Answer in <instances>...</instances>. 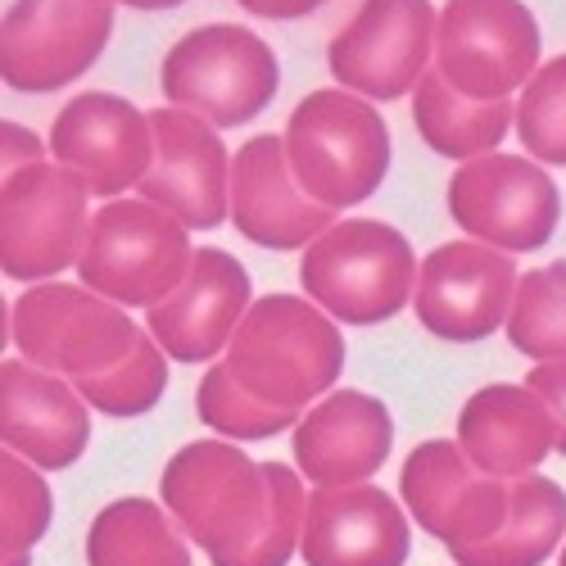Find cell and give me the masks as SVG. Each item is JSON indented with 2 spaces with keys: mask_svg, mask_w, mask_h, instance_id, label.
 <instances>
[{
  "mask_svg": "<svg viewBox=\"0 0 566 566\" xmlns=\"http://www.w3.org/2000/svg\"><path fill=\"white\" fill-rule=\"evenodd\" d=\"M159 499L213 566H286L304 539L308 490L300 485V467L254 462L227 440L177 449Z\"/></svg>",
  "mask_w": 566,
  "mask_h": 566,
  "instance_id": "obj_1",
  "label": "cell"
},
{
  "mask_svg": "<svg viewBox=\"0 0 566 566\" xmlns=\"http://www.w3.org/2000/svg\"><path fill=\"white\" fill-rule=\"evenodd\" d=\"M250 313V272L227 250H196V263L186 272L172 300L150 308V336L177 363H209L218 358L241 317Z\"/></svg>",
  "mask_w": 566,
  "mask_h": 566,
  "instance_id": "obj_21",
  "label": "cell"
},
{
  "mask_svg": "<svg viewBox=\"0 0 566 566\" xmlns=\"http://www.w3.org/2000/svg\"><path fill=\"white\" fill-rule=\"evenodd\" d=\"M417 272L421 263L408 245V235L376 218L332 222L304 250L300 263L304 295L322 313L354 326L390 322L395 313H403L408 300L417 295Z\"/></svg>",
  "mask_w": 566,
  "mask_h": 566,
  "instance_id": "obj_4",
  "label": "cell"
},
{
  "mask_svg": "<svg viewBox=\"0 0 566 566\" xmlns=\"http://www.w3.org/2000/svg\"><path fill=\"white\" fill-rule=\"evenodd\" d=\"M164 386H168V354L155 336H140V345L109 371V376H96V381H82L77 395L105 412V417H140L150 412L159 399H164Z\"/></svg>",
  "mask_w": 566,
  "mask_h": 566,
  "instance_id": "obj_28",
  "label": "cell"
},
{
  "mask_svg": "<svg viewBox=\"0 0 566 566\" xmlns=\"http://www.w3.org/2000/svg\"><path fill=\"white\" fill-rule=\"evenodd\" d=\"M41 159H45V146H41L36 132H28L23 123H0V164H6V177L23 172Z\"/></svg>",
  "mask_w": 566,
  "mask_h": 566,
  "instance_id": "obj_32",
  "label": "cell"
},
{
  "mask_svg": "<svg viewBox=\"0 0 566 566\" xmlns=\"http://www.w3.org/2000/svg\"><path fill=\"white\" fill-rule=\"evenodd\" d=\"M539 69V23L522 0H444L436 73L467 101H512Z\"/></svg>",
  "mask_w": 566,
  "mask_h": 566,
  "instance_id": "obj_9",
  "label": "cell"
},
{
  "mask_svg": "<svg viewBox=\"0 0 566 566\" xmlns=\"http://www.w3.org/2000/svg\"><path fill=\"white\" fill-rule=\"evenodd\" d=\"M458 444L485 476L516 481L557 453V427L548 403L522 386H485L462 403Z\"/></svg>",
  "mask_w": 566,
  "mask_h": 566,
  "instance_id": "obj_22",
  "label": "cell"
},
{
  "mask_svg": "<svg viewBox=\"0 0 566 566\" xmlns=\"http://www.w3.org/2000/svg\"><path fill=\"white\" fill-rule=\"evenodd\" d=\"M449 218L490 250L531 254L553 241L562 222L557 181L516 155H481L467 159L449 177Z\"/></svg>",
  "mask_w": 566,
  "mask_h": 566,
  "instance_id": "obj_11",
  "label": "cell"
},
{
  "mask_svg": "<svg viewBox=\"0 0 566 566\" xmlns=\"http://www.w3.org/2000/svg\"><path fill=\"white\" fill-rule=\"evenodd\" d=\"M155 164L136 186L140 200L172 213L186 231H209L231 213V159L209 118L191 109H155Z\"/></svg>",
  "mask_w": 566,
  "mask_h": 566,
  "instance_id": "obj_16",
  "label": "cell"
},
{
  "mask_svg": "<svg viewBox=\"0 0 566 566\" xmlns=\"http://www.w3.org/2000/svg\"><path fill=\"white\" fill-rule=\"evenodd\" d=\"M507 340L535 363H566V259L522 272L507 313Z\"/></svg>",
  "mask_w": 566,
  "mask_h": 566,
  "instance_id": "obj_26",
  "label": "cell"
},
{
  "mask_svg": "<svg viewBox=\"0 0 566 566\" xmlns=\"http://www.w3.org/2000/svg\"><path fill=\"white\" fill-rule=\"evenodd\" d=\"M286 155L295 181L326 205L332 213L354 209L376 196V186L390 172V127L371 101L354 91H308L291 109L286 123Z\"/></svg>",
  "mask_w": 566,
  "mask_h": 566,
  "instance_id": "obj_3",
  "label": "cell"
},
{
  "mask_svg": "<svg viewBox=\"0 0 566 566\" xmlns=\"http://www.w3.org/2000/svg\"><path fill=\"white\" fill-rule=\"evenodd\" d=\"M431 0H363L326 45V69L363 101H403L436 60Z\"/></svg>",
  "mask_w": 566,
  "mask_h": 566,
  "instance_id": "obj_12",
  "label": "cell"
},
{
  "mask_svg": "<svg viewBox=\"0 0 566 566\" xmlns=\"http://www.w3.org/2000/svg\"><path fill=\"white\" fill-rule=\"evenodd\" d=\"M55 499L41 467L19 453H0V557H28L32 544L51 531Z\"/></svg>",
  "mask_w": 566,
  "mask_h": 566,
  "instance_id": "obj_27",
  "label": "cell"
},
{
  "mask_svg": "<svg viewBox=\"0 0 566 566\" xmlns=\"http://www.w3.org/2000/svg\"><path fill=\"white\" fill-rule=\"evenodd\" d=\"M164 96L213 127L254 123L281 86L272 45L241 23H205L164 55Z\"/></svg>",
  "mask_w": 566,
  "mask_h": 566,
  "instance_id": "obj_7",
  "label": "cell"
},
{
  "mask_svg": "<svg viewBox=\"0 0 566 566\" xmlns=\"http://www.w3.org/2000/svg\"><path fill=\"white\" fill-rule=\"evenodd\" d=\"M566 539V490L539 471L507 481V516L494 539L453 553L458 566H544Z\"/></svg>",
  "mask_w": 566,
  "mask_h": 566,
  "instance_id": "obj_23",
  "label": "cell"
},
{
  "mask_svg": "<svg viewBox=\"0 0 566 566\" xmlns=\"http://www.w3.org/2000/svg\"><path fill=\"white\" fill-rule=\"evenodd\" d=\"M114 0H14L0 23V77L19 96H51L101 60Z\"/></svg>",
  "mask_w": 566,
  "mask_h": 566,
  "instance_id": "obj_10",
  "label": "cell"
},
{
  "mask_svg": "<svg viewBox=\"0 0 566 566\" xmlns=\"http://www.w3.org/2000/svg\"><path fill=\"white\" fill-rule=\"evenodd\" d=\"M516 281L522 272H516L512 254L481 241H449L421 259L412 308L431 336L449 345H471L507 326Z\"/></svg>",
  "mask_w": 566,
  "mask_h": 566,
  "instance_id": "obj_14",
  "label": "cell"
},
{
  "mask_svg": "<svg viewBox=\"0 0 566 566\" xmlns=\"http://www.w3.org/2000/svg\"><path fill=\"white\" fill-rule=\"evenodd\" d=\"M227 371L268 408L304 412L336 390L345 371V336L332 313L300 295H263L235 326Z\"/></svg>",
  "mask_w": 566,
  "mask_h": 566,
  "instance_id": "obj_2",
  "label": "cell"
},
{
  "mask_svg": "<svg viewBox=\"0 0 566 566\" xmlns=\"http://www.w3.org/2000/svg\"><path fill=\"white\" fill-rule=\"evenodd\" d=\"M526 386L548 403L553 427H557V453L566 458V363H535Z\"/></svg>",
  "mask_w": 566,
  "mask_h": 566,
  "instance_id": "obj_31",
  "label": "cell"
},
{
  "mask_svg": "<svg viewBox=\"0 0 566 566\" xmlns=\"http://www.w3.org/2000/svg\"><path fill=\"white\" fill-rule=\"evenodd\" d=\"M196 263L191 231L150 200H109L91 218L77 276L118 308H159Z\"/></svg>",
  "mask_w": 566,
  "mask_h": 566,
  "instance_id": "obj_5",
  "label": "cell"
},
{
  "mask_svg": "<svg viewBox=\"0 0 566 566\" xmlns=\"http://www.w3.org/2000/svg\"><path fill=\"white\" fill-rule=\"evenodd\" d=\"M399 494L412 522L436 535L449 553H467L494 539L507 516V481L485 476L458 440L417 444L399 471Z\"/></svg>",
  "mask_w": 566,
  "mask_h": 566,
  "instance_id": "obj_13",
  "label": "cell"
},
{
  "mask_svg": "<svg viewBox=\"0 0 566 566\" xmlns=\"http://www.w3.org/2000/svg\"><path fill=\"white\" fill-rule=\"evenodd\" d=\"M412 123L436 155L467 164V159L499 150V140L516 123V105L512 101H467L431 69L412 91Z\"/></svg>",
  "mask_w": 566,
  "mask_h": 566,
  "instance_id": "obj_24",
  "label": "cell"
},
{
  "mask_svg": "<svg viewBox=\"0 0 566 566\" xmlns=\"http://www.w3.org/2000/svg\"><path fill=\"white\" fill-rule=\"evenodd\" d=\"M0 440L41 471L73 467L91 444V403L60 371L28 358L0 363Z\"/></svg>",
  "mask_w": 566,
  "mask_h": 566,
  "instance_id": "obj_18",
  "label": "cell"
},
{
  "mask_svg": "<svg viewBox=\"0 0 566 566\" xmlns=\"http://www.w3.org/2000/svg\"><path fill=\"white\" fill-rule=\"evenodd\" d=\"M395 444L390 408L363 390H332L295 427V467L313 490L367 485Z\"/></svg>",
  "mask_w": 566,
  "mask_h": 566,
  "instance_id": "obj_19",
  "label": "cell"
},
{
  "mask_svg": "<svg viewBox=\"0 0 566 566\" xmlns=\"http://www.w3.org/2000/svg\"><path fill=\"white\" fill-rule=\"evenodd\" d=\"M516 136L553 168H566V55L544 60L516 101Z\"/></svg>",
  "mask_w": 566,
  "mask_h": 566,
  "instance_id": "obj_30",
  "label": "cell"
},
{
  "mask_svg": "<svg viewBox=\"0 0 566 566\" xmlns=\"http://www.w3.org/2000/svg\"><path fill=\"white\" fill-rule=\"evenodd\" d=\"M91 186L64 164H32L0 186V268L10 281H51L77 268L91 235Z\"/></svg>",
  "mask_w": 566,
  "mask_h": 566,
  "instance_id": "obj_8",
  "label": "cell"
},
{
  "mask_svg": "<svg viewBox=\"0 0 566 566\" xmlns=\"http://www.w3.org/2000/svg\"><path fill=\"white\" fill-rule=\"evenodd\" d=\"M557 566H566V544H562V562H557Z\"/></svg>",
  "mask_w": 566,
  "mask_h": 566,
  "instance_id": "obj_35",
  "label": "cell"
},
{
  "mask_svg": "<svg viewBox=\"0 0 566 566\" xmlns=\"http://www.w3.org/2000/svg\"><path fill=\"white\" fill-rule=\"evenodd\" d=\"M51 155L91 186V196L123 200L155 164L150 114L109 91H82L51 123Z\"/></svg>",
  "mask_w": 566,
  "mask_h": 566,
  "instance_id": "obj_15",
  "label": "cell"
},
{
  "mask_svg": "<svg viewBox=\"0 0 566 566\" xmlns=\"http://www.w3.org/2000/svg\"><path fill=\"white\" fill-rule=\"evenodd\" d=\"M241 10L259 14V19H276V23H291V19H304L313 10H322L326 0H235Z\"/></svg>",
  "mask_w": 566,
  "mask_h": 566,
  "instance_id": "obj_33",
  "label": "cell"
},
{
  "mask_svg": "<svg viewBox=\"0 0 566 566\" xmlns=\"http://www.w3.org/2000/svg\"><path fill=\"white\" fill-rule=\"evenodd\" d=\"M118 6H132V10H172V6H186V0H118Z\"/></svg>",
  "mask_w": 566,
  "mask_h": 566,
  "instance_id": "obj_34",
  "label": "cell"
},
{
  "mask_svg": "<svg viewBox=\"0 0 566 566\" xmlns=\"http://www.w3.org/2000/svg\"><path fill=\"white\" fill-rule=\"evenodd\" d=\"M231 222L263 250H308L336 213L295 181L286 136H254L231 159Z\"/></svg>",
  "mask_w": 566,
  "mask_h": 566,
  "instance_id": "obj_17",
  "label": "cell"
},
{
  "mask_svg": "<svg viewBox=\"0 0 566 566\" xmlns=\"http://www.w3.org/2000/svg\"><path fill=\"white\" fill-rule=\"evenodd\" d=\"M196 408H200L205 427L222 431L227 440H272L281 431L300 427V412H281V408H268L254 395H245L241 381L227 371V363H218V367L205 371Z\"/></svg>",
  "mask_w": 566,
  "mask_h": 566,
  "instance_id": "obj_29",
  "label": "cell"
},
{
  "mask_svg": "<svg viewBox=\"0 0 566 566\" xmlns=\"http://www.w3.org/2000/svg\"><path fill=\"white\" fill-rule=\"evenodd\" d=\"M86 566H191V544L155 499H118L86 531Z\"/></svg>",
  "mask_w": 566,
  "mask_h": 566,
  "instance_id": "obj_25",
  "label": "cell"
},
{
  "mask_svg": "<svg viewBox=\"0 0 566 566\" xmlns=\"http://www.w3.org/2000/svg\"><path fill=\"white\" fill-rule=\"evenodd\" d=\"M10 332L19 358L69 376L73 386L109 376L146 336L118 304L69 281H41L23 291L10 308Z\"/></svg>",
  "mask_w": 566,
  "mask_h": 566,
  "instance_id": "obj_6",
  "label": "cell"
},
{
  "mask_svg": "<svg viewBox=\"0 0 566 566\" xmlns=\"http://www.w3.org/2000/svg\"><path fill=\"white\" fill-rule=\"evenodd\" d=\"M412 531L395 494L376 485L313 490L300 557L304 566H403Z\"/></svg>",
  "mask_w": 566,
  "mask_h": 566,
  "instance_id": "obj_20",
  "label": "cell"
}]
</instances>
